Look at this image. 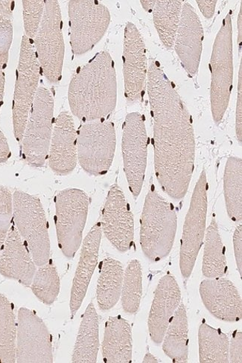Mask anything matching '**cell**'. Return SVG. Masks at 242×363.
I'll use <instances>...</instances> for the list:
<instances>
[{
    "instance_id": "27",
    "label": "cell",
    "mask_w": 242,
    "mask_h": 363,
    "mask_svg": "<svg viewBox=\"0 0 242 363\" xmlns=\"http://www.w3.org/2000/svg\"><path fill=\"white\" fill-rule=\"evenodd\" d=\"M202 272L208 279L221 278L226 274L228 264L219 226L214 217L205 233Z\"/></svg>"
},
{
    "instance_id": "14",
    "label": "cell",
    "mask_w": 242,
    "mask_h": 363,
    "mask_svg": "<svg viewBox=\"0 0 242 363\" xmlns=\"http://www.w3.org/2000/svg\"><path fill=\"white\" fill-rule=\"evenodd\" d=\"M16 361L53 362L50 333L33 311L22 308L18 312Z\"/></svg>"
},
{
    "instance_id": "16",
    "label": "cell",
    "mask_w": 242,
    "mask_h": 363,
    "mask_svg": "<svg viewBox=\"0 0 242 363\" xmlns=\"http://www.w3.org/2000/svg\"><path fill=\"white\" fill-rule=\"evenodd\" d=\"M125 96L133 104L142 99L147 81V57L143 38L137 26L128 22L125 28L123 50Z\"/></svg>"
},
{
    "instance_id": "43",
    "label": "cell",
    "mask_w": 242,
    "mask_h": 363,
    "mask_svg": "<svg viewBox=\"0 0 242 363\" xmlns=\"http://www.w3.org/2000/svg\"><path fill=\"white\" fill-rule=\"evenodd\" d=\"M238 44L239 45L240 52L241 51V35H242V9L240 8L238 17Z\"/></svg>"
},
{
    "instance_id": "23",
    "label": "cell",
    "mask_w": 242,
    "mask_h": 363,
    "mask_svg": "<svg viewBox=\"0 0 242 363\" xmlns=\"http://www.w3.org/2000/svg\"><path fill=\"white\" fill-rule=\"evenodd\" d=\"M132 347V331L129 323L120 315L111 317L105 324L101 345L104 362H131Z\"/></svg>"
},
{
    "instance_id": "45",
    "label": "cell",
    "mask_w": 242,
    "mask_h": 363,
    "mask_svg": "<svg viewBox=\"0 0 242 363\" xmlns=\"http://www.w3.org/2000/svg\"><path fill=\"white\" fill-rule=\"evenodd\" d=\"M143 362L144 363H150V362H153V363H157V362H160L155 357L153 356V354H151L150 352H148L144 359H143Z\"/></svg>"
},
{
    "instance_id": "28",
    "label": "cell",
    "mask_w": 242,
    "mask_h": 363,
    "mask_svg": "<svg viewBox=\"0 0 242 363\" xmlns=\"http://www.w3.org/2000/svg\"><path fill=\"white\" fill-rule=\"evenodd\" d=\"M184 1L158 0L153 10V20L160 39L165 48L172 49Z\"/></svg>"
},
{
    "instance_id": "40",
    "label": "cell",
    "mask_w": 242,
    "mask_h": 363,
    "mask_svg": "<svg viewBox=\"0 0 242 363\" xmlns=\"http://www.w3.org/2000/svg\"><path fill=\"white\" fill-rule=\"evenodd\" d=\"M204 16L207 19H211L214 16L217 1L211 0V1H205V0H198L196 1Z\"/></svg>"
},
{
    "instance_id": "7",
    "label": "cell",
    "mask_w": 242,
    "mask_h": 363,
    "mask_svg": "<svg viewBox=\"0 0 242 363\" xmlns=\"http://www.w3.org/2000/svg\"><path fill=\"white\" fill-rule=\"evenodd\" d=\"M54 127V99L48 88L39 86L21 142L23 160L35 168L46 163Z\"/></svg>"
},
{
    "instance_id": "9",
    "label": "cell",
    "mask_w": 242,
    "mask_h": 363,
    "mask_svg": "<svg viewBox=\"0 0 242 363\" xmlns=\"http://www.w3.org/2000/svg\"><path fill=\"white\" fill-rule=\"evenodd\" d=\"M55 227L60 250L72 259L80 248L89 208L87 194L78 189H68L57 194Z\"/></svg>"
},
{
    "instance_id": "37",
    "label": "cell",
    "mask_w": 242,
    "mask_h": 363,
    "mask_svg": "<svg viewBox=\"0 0 242 363\" xmlns=\"http://www.w3.org/2000/svg\"><path fill=\"white\" fill-rule=\"evenodd\" d=\"M236 133L237 140L241 143L242 140V64L240 63V69L238 82V94L236 111Z\"/></svg>"
},
{
    "instance_id": "38",
    "label": "cell",
    "mask_w": 242,
    "mask_h": 363,
    "mask_svg": "<svg viewBox=\"0 0 242 363\" xmlns=\"http://www.w3.org/2000/svg\"><path fill=\"white\" fill-rule=\"evenodd\" d=\"M229 362L233 363L242 362V334L236 330L229 345Z\"/></svg>"
},
{
    "instance_id": "1",
    "label": "cell",
    "mask_w": 242,
    "mask_h": 363,
    "mask_svg": "<svg viewBox=\"0 0 242 363\" xmlns=\"http://www.w3.org/2000/svg\"><path fill=\"white\" fill-rule=\"evenodd\" d=\"M154 120L155 169L165 193L178 201L186 196L194 171L195 140L192 117L182 99L156 60L147 74Z\"/></svg>"
},
{
    "instance_id": "32",
    "label": "cell",
    "mask_w": 242,
    "mask_h": 363,
    "mask_svg": "<svg viewBox=\"0 0 242 363\" xmlns=\"http://www.w3.org/2000/svg\"><path fill=\"white\" fill-rule=\"evenodd\" d=\"M143 294V272L139 261L132 260L124 272L121 292V301L123 310L129 314H135L139 310Z\"/></svg>"
},
{
    "instance_id": "4",
    "label": "cell",
    "mask_w": 242,
    "mask_h": 363,
    "mask_svg": "<svg viewBox=\"0 0 242 363\" xmlns=\"http://www.w3.org/2000/svg\"><path fill=\"white\" fill-rule=\"evenodd\" d=\"M210 101L211 115L216 125L228 110L233 81V24L226 14L215 39L210 60Z\"/></svg>"
},
{
    "instance_id": "18",
    "label": "cell",
    "mask_w": 242,
    "mask_h": 363,
    "mask_svg": "<svg viewBox=\"0 0 242 363\" xmlns=\"http://www.w3.org/2000/svg\"><path fill=\"white\" fill-rule=\"evenodd\" d=\"M48 160L52 171L60 176L70 174L77 167V130L68 111L60 113L55 121Z\"/></svg>"
},
{
    "instance_id": "19",
    "label": "cell",
    "mask_w": 242,
    "mask_h": 363,
    "mask_svg": "<svg viewBox=\"0 0 242 363\" xmlns=\"http://www.w3.org/2000/svg\"><path fill=\"white\" fill-rule=\"evenodd\" d=\"M200 294L206 308L217 319L230 323L241 320V297L230 280L206 279L200 285Z\"/></svg>"
},
{
    "instance_id": "15",
    "label": "cell",
    "mask_w": 242,
    "mask_h": 363,
    "mask_svg": "<svg viewBox=\"0 0 242 363\" xmlns=\"http://www.w3.org/2000/svg\"><path fill=\"white\" fill-rule=\"evenodd\" d=\"M101 230L119 252H126L133 243V217L125 194L117 184L111 186L102 211Z\"/></svg>"
},
{
    "instance_id": "26",
    "label": "cell",
    "mask_w": 242,
    "mask_h": 363,
    "mask_svg": "<svg viewBox=\"0 0 242 363\" xmlns=\"http://www.w3.org/2000/svg\"><path fill=\"white\" fill-rule=\"evenodd\" d=\"M124 269L119 262L108 258L101 264L97 298L99 308L109 311L119 301L122 292Z\"/></svg>"
},
{
    "instance_id": "20",
    "label": "cell",
    "mask_w": 242,
    "mask_h": 363,
    "mask_svg": "<svg viewBox=\"0 0 242 363\" xmlns=\"http://www.w3.org/2000/svg\"><path fill=\"white\" fill-rule=\"evenodd\" d=\"M37 266L16 226L12 224L0 253V274L30 286Z\"/></svg>"
},
{
    "instance_id": "33",
    "label": "cell",
    "mask_w": 242,
    "mask_h": 363,
    "mask_svg": "<svg viewBox=\"0 0 242 363\" xmlns=\"http://www.w3.org/2000/svg\"><path fill=\"white\" fill-rule=\"evenodd\" d=\"M35 296L43 304L51 306L57 299L60 282L55 266L49 262L36 270L31 286Z\"/></svg>"
},
{
    "instance_id": "8",
    "label": "cell",
    "mask_w": 242,
    "mask_h": 363,
    "mask_svg": "<svg viewBox=\"0 0 242 363\" xmlns=\"http://www.w3.org/2000/svg\"><path fill=\"white\" fill-rule=\"evenodd\" d=\"M116 130L110 121L84 123L77 131V155L81 167L99 177L110 170L116 150Z\"/></svg>"
},
{
    "instance_id": "30",
    "label": "cell",
    "mask_w": 242,
    "mask_h": 363,
    "mask_svg": "<svg viewBox=\"0 0 242 363\" xmlns=\"http://www.w3.org/2000/svg\"><path fill=\"white\" fill-rule=\"evenodd\" d=\"M18 324L9 299L0 294V363L16 362Z\"/></svg>"
},
{
    "instance_id": "13",
    "label": "cell",
    "mask_w": 242,
    "mask_h": 363,
    "mask_svg": "<svg viewBox=\"0 0 242 363\" xmlns=\"http://www.w3.org/2000/svg\"><path fill=\"white\" fill-rule=\"evenodd\" d=\"M122 150L124 172L134 199L144 183L148 157V135L144 117L139 113L127 115L123 125Z\"/></svg>"
},
{
    "instance_id": "39",
    "label": "cell",
    "mask_w": 242,
    "mask_h": 363,
    "mask_svg": "<svg viewBox=\"0 0 242 363\" xmlns=\"http://www.w3.org/2000/svg\"><path fill=\"white\" fill-rule=\"evenodd\" d=\"M233 246L236 257V265L240 274L242 277V225L240 224L233 235Z\"/></svg>"
},
{
    "instance_id": "2",
    "label": "cell",
    "mask_w": 242,
    "mask_h": 363,
    "mask_svg": "<svg viewBox=\"0 0 242 363\" xmlns=\"http://www.w3.org/2000/svg\"><path fill=\"white\" fill-rule=\"evenodd\" d=\"M68 100L72 113L84 123L104 119L115 110L116 74L109 52L97 53L77 69L69 86Z\"/></svg>"
},
{
    "instance_id": "36",
    "label": "cell",
    "mask_w": 242,
    "mask_h": 363,
    "mask_svg": "<svg viewBox=\"0 0 242 363\" xmlns=\"http://www.w3.org/2000/svg\"><path fill=\"white\" fill-rule=\"evenodd\" d=\"M13 220V195L11 191L0 186V253L9 233Z\"/></svg>"
},
{
    "instance_id": "24",
    "label": "cell",
    "mask_w": 242,
    "mask_h": 363,
    "mask_svg": "<svg viewBox=\"0 0 242 363\" xmlns=\"http://www.w3.org/2000/svg\"><path fill=\"white\" fill-rule=\"evenodd\" d=\"M99 350V319L94 305L92 302L82 316L72 362L75 363L97 362Z\"/></svg>"
},
{
    "instance_id": "29",
    "label": "cell",
    "mask_w": 242,
    "mask_h": 363,
    "mask_svg": "<svg viewBox=\"0 0 242 363\" xmlns=\"http://www.w3.org/2000/svg\"><path fill=\"white\" fill-rule=\"evenodd\" d=\"M224 191L226 211L231 220H242V160L230 157L226 161L224 175Z\"/></svg>"
},
{
    "instance_id": "12",
    "label": "cell",
    "mask_w": 242,
    "mask_h": 363,
    "mask_svg": "<svg viewBox=\"0 0 242 363\" xmlns=\"http://www.w3.org/2000/svg\"><path fill=\"white\" fill-rule=\"evenodd\" d=\"M207 180L204 169L195 185L186 217L180 252V267L185 279L192 272L204 243L207 213Z\"/></svg>"
},
{
    "instance_id": "44",
    "label": "cell",
    "mask_w": 242,
    "mask_h": 363,
    "mask_svg": "<svg viewBox=\"0 0 242 363\" xmlns=\"http://www.w3.org/2000/svg\"><path fill=\"white\" fill-rule=\"evenodd\" d=\"M156 2L155 0H144V1L142 0V1H141L144 10L149 13L153 12Z\"/></svg>"
},
{
    "instance_id": "6",
    "label": "cell",
    "mask_w": 242,
    "mask_h": 363,
    "mask_svg": "<svg viewBox=\"0 0 242 363\" xmlns=\"http://www.w3.org/2000/svg\"><path fill=\"white\" fill-rule=\"evenodd\" d=\"M62 10L56 0L45 1L43 18L34 40V47L44 77L57 84L62 77L65 55Z\"/></svg>"
},
{
    "instance_id": "21",
    "label": "cell",
    "mask_w": 242,
    "mask_h": 363,
    "mask_svg": "<svg viewBox=\"0 0 242 363\" xmlns=\"http://www.w3.org/2000/svg\"><path fill=\"white\" fill-rule=\"evenodd\" d=\"M180 299V287L175 277L170 274L163 277L158 283L148 316L149 335L155 344L163 342Z\"/></svg>"
},
{
    "instance_id": "11",
    "label": "cell",
    "mask_w": 242,
    "mask_h": 363,
    "mask_svg": "<svg viewBox=\"0 0 242 363\" xmlns=\"http://www.w3.org/2000/svg\"><path fill=\"white\" fill-rule=\"evenodd\" d=\"M40 72L33 41L23 35L12 105L13 134L20 143L39 89Z\"/></svg>"
},
{
    "instance_id": "31",
    "label": "cell",
    "mask_w": 242,
    "mask_h": 363,
    "mask_svg": "<svg viewBox=\"0 0 242 363\" xmlns=\"http://www.w3.org/2000/svg\"><path fill=\"white\" fill-rule=\"evenodd\" d=\"M199 341L201 362H229L230 342L220 330L205 323L201 325Z\"/></svg>"
},
{
    "instance_id": "22",
    "label": "cell",
    "mask_w": 242,
    "mask_h": 363,
    "mask_svg": "<svg viewBox=\"0 0 242 363\" xmlns=\"http://www.w3.org/2000/svg\"><path fill=\"white\" fill-rule=\"evenodd\" d=\"M101 234V223H97L83 241L80 259L75 271L71 291L70 307L72 316L81 308L97 266Z\"/></svg>"
},
{
    "instance_id": "10",
    "label": "cell",
    "mask_w": 242,
    "mask_h": 363,
    "mask_svg": "<svg viewBox=\"0 0 242 363\" xmlns=\"http://www.w3.org/2000/svg\"><path fill=\"white\" fill-rule=\"evenodd\" d=\"M68 14L72 53L81 55L92 50L109 27L108 7L97 0H72Z\"/></svg>"
},
{
    "instance_id": "17",
    "label": "cell",
    "mask_w": 242,
    "mask_h": 363,
    "mask_svg": "<svg viewBox=\"0 0 242 363\" xmlns=\"http://www.w3.org/2000/svg\"><path fill=\"white\" fill-rule=\"evenodd\" d=\"M203 26L194 8L183 4L175 41V52L190 77L199 72L203 50Z\"/></svg>"
},
{
    "instance_id": "3",
    "label": "cell",
    "mask_w": 242,
    "mask_h": 363,
    "mask_svg": "<svg viewBox=\"0 0 242 363\" xmlns=\"http://www.w3.org/2000/svg\"><path fill=\"white\" fill-rule=\"evenodd\" d=\"M177 225L173 205L151 186L145 198L141 220V245L148 259L160 262L170 254Z\"/></svg>"
},
{
    "instance_id": "25",
    "label": "cell",
    "mask_w": 242,
    "mask_h": 363,
    "mask_svg": "<svg viewBox=\"0 0 242 363\" xmlns=\"http://www.w3.org/2000/svg\"><path fill=\"white\" fill-rule=\"evenodd\" d=\"M163 350L173 362L185 363L189 357L188 320L185 306L177 308L165 333Z\"/></svg>"
},
{
    "instance_id": "35",
    "label": "cell",
    "mask_w": 242,
    "mask_h": 363,
    "mask_svg": "<svg viewBox=\"0 0 242 363\" xmlns=\"http://www.w3.org/2000/svg\"><path fill=\"white\" fill-rule=\"evenodd\" d=\"M23 13L26 36L34 41L40 27L44 12L45 1L43 0H23Z\"/></svg>"
},
{
    "instance_id": "34",
    "label": "cell",
    "mask_w": 242,
    "mask_h": 363,
    "mask_svg": "<svg viewBox=\"0 0 242 363\" xmlns=\"http://www.w3.org/2000/svg\"><path fill=\"white\" fill-rule=\"evenodd\" d=\"M13 1L0 0V70L6 68L13 40Z\"/></svg>"
},
{
    "instance_id": "5",
    "label": "cell",
    "mask_w": 242,
    "mask_h": 363,
    "mask_svg": "<svg viewBox=\"0 0 242 363\" xmlns=\"http://www.w3.org/2000/svg\"><path fill=\"white\" fill-rule=\"evenodd\" d=\"M13 219L36 266L48 264L50 262L49 225L40 199L21 191H15Z\"/></svg>"
},
{
    "instance_id": "42",
    "label": "cell",
    "mask_w": 242,
    "mask_h": 363,
    "mask_svg": "<svg viewBox=\"0 0 242 363\" xmlns=\"http://www.w3.org/2000/svg\"><path fill=\"white\" fill-rule=\"evenodd\" d=\"M6 84V74L4 71L0 70V109L4 104V92Z\"/></svg>"
},
{
    "instance_id": "41",
    "label": "cell",
    "mask_w": 242,
    "mask_h": 363,
    "mask_svg": "<svg viewBox=\"0 0 242 363\" xmlns=\"http://www.w3.org/2000/svg\"><path fill=\"white\" fill-rule=\"evenodd\" d=\"M11 153L8 140L4 132L0 130V164L6 162Z\"/></svg>"
}]
</instances>
